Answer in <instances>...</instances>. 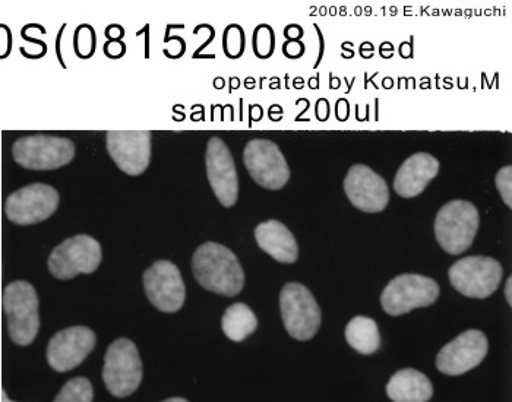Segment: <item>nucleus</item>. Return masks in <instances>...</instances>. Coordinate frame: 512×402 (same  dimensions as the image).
I'll list each match as a JSON object with an SVG mask.
<instances>
[{
  "label": "nucleus",
  "mask_w": 512,
  "mask_h": 402,
  "mask_svg": "<svg viewBox=\"0 0 512 402\" xmlns=\"http://www.w3.org/2000/svg\"><path fill=\"white\" fill-rule=\"evenodd\" d=\"M243 163L255 183L268 191H280L290 180L286 158L276 142L252 139L243 151Z\"/></svg>",
  "instance_id": "nucleus-10"
},
{
  "label": "nucleus",
  "mask_w": 512,
  "mask_h": 402,
  "mask_svg": "<svg viewBox=\"0 0 512 402\" xmlns=\"http://www.w3.org/2000/svg\"><path fill=\"white\" fill-rule=\"evenodd\" d=\"M439 297V286L434 278L420 274H403L395 277L384 288L382 309L391 316L406 315L419 307L434 305Z\"/></svg>",
  "instance_id": "nucleus-9"
},
{
  "label": "nucleus",
  "mask_w": 512,
  "mask_h": 402,
  "mask_svg": "<svg viewBox=\"0 0 512 402\" xmlns=\"http://www.w3.org/2000/svg\"><path fill=\"white\" fill-rule=\"evenodd\" d=\"M255 239L259 248L281 264H295L299 258V246L292 231L277 220L258 224Z\"/></svg>",
  "instance_id": "nucleus-19"
},
{
  "label": "nucleus",
  "mask_w": 512,
  "mask_h": 402,
  "mask_svg": "<svg viewBox=\"0 0 512 402\" xmlns=\"http://www.w3.org/2000/svg\"><path fill=\"white\" fill-rule=\"evenodd\" d=\"M103 381L113 397L134 394L142 381V362L137 345L128 338H119L109 345L104 357Z\"/></svg>",
  "instance_id": "nucleus-5"
},
{
  "label": "nucleus",
  "mask_w": 512,
  "mask_h": 402,
  "mask_svg": "<svg viewBox=\"0 0 512 402\" xmlns=\"http://www.w3.org/2000/svg\"><path fill=\"white\" fill-rule=\"evenodd\" d=\"M125 52L126 46L122 43V40H109L104 46V53L112 59L122 58Z\"/></svg>",
  "instance_id": "nucleus-29"
},
{
  "label": "nucleus",
  "mask_w": 512,
  "mask_h": 402,
  "mask_svg": "<svg viewBox=\"0 0 512 402\" xmlns=\"http://www.w3.org/2000/svg\"><path fill=\"white\" fill-rule=\"evenodd\" d=\"M205 166L214 195L223 207L232 208L239 198V179L232 153L218 136L208 141Z\"/></svg>",
  "instance_id": "nucleus-14"
},
{
  "label": "nucleus",
  "mask_w": 512,
  "mask_h": 402,
  "mask_svg": "<svg viewBox=\"0 0 512 402\" xmlns=\"http://www.w3.org/2000/svg\"><path fill=\"white\" fill-rule=\"evenodd\" d=\"M71 139L53 135L22 136L12 147L14 160L28 170H56L75 157Z\"/></svg>",
  "instance_id": "nucleus-4"
},
{
  "label": "nucleus",
  "mask_w": 512,
  "mask_h": 402,
  "mask_svg": "<svg viewBox=\"0 0 512 402\" xmlns=\"http://www.w3.org/2000/svg\"><path fill=\"white\" fill-rule=\"evenodd\" d=\"M199 286L220 296L235 297L245 287V272L235 253L216 242L199 246L192 256Z\"/></svg>",
  "instance_id": "nucleus-1"
},
{
  "label": "nucleus",
  "mask_w": 512,
  "mask_h": 402,
  "mask_svg": "<svg viewBox=\"0 0 512 402\" xmlns=\"http://www.w3.org/2000/svg\"><path fill=\"white\" fill-rule=\"evenodd\" d=\"M274 46H276V36H274L273 28L267 24L256 27L254 33L255 55L261 59L270 58L273 55Z\"/></svg>",
  "instance_id": "nucleus-24"
},
{
  "label": "nucleus",
  "mask_w": 512,
  "mask_h": 402,
  "mask_svg": "<svg viewBox=\"0 0 512 402\" xmlns=\"http://www.w3.org/2000/svg\"><path fill=\"white\" fill-rule=\"evenodd\" d=\"M451 286L470 299H488L504 277V268L488 256H469L455 262L448 271Z\"/></svg>",
  "instance_id": "nucleus-6"
},
{
  "label": "nucleus",
  "mask_w": 512,
  "mask_h": 402,
  "mask_svg": "<svg viewBox=\"0 0 512 402\" xmlns=\"http://www.w3.org/2000/svg\"><path fill=\"white\" fill-rule=\"evenodd\" d=\"M96 341V334L87 326L62 329L47 345V362L56 372H69L90 356Z\"/></svg>",
  "instance_id": "nucleus-15"
},
{
  "label": "nucleus",
  "mask_w": 512,
  "mask_h": 402,
  "mask_svg": "<svg viewBox=\"0 0 512 402\" xmlns=\"http://www.w3.org/2000/svg\"><path fill=\"white\" fill-rule=\"evenodd\" d=\"M488 350L486 335L479 329H469L439 351L436 367L444 375H464L485 360Z\"/></svg>",
  "instance_id": "nucleus-13"
},
{
  "label": "nucleus",
  "mask_w": 512,
  "mask_h": 402,
  "mask_svg": "<svg viewBox=\"0 0 512 402\" xmlns=\"http://www.w3.org/2000/svg\"><path fill=\"white\" fill-rule=\"evenodd\" d=\"M495 185L504 204L512 207V167L505 166L498 170L495 176Z\"/></svg>",
  "instance_id": "nucleus-27"
},
{
  "label": "nucleus",
  "mask_w": 512,
  "mask_h": 402,
  "mask_svg": "<svg viewBox=\"0 0 512 402\" xmlns=\"http://www.w3.org/2000/svg\"><path fill=\"white\" fill-rule=\"evenodd\" d=\"M75 53L81 59H88L94 55L96 50V33L91 25H79L75 31Z\"/></svg>",
  "instance_id": "nucleus-25"
},
{
  "label": "nucleus",
  "mask_w": 512,
  "mask_h": 402,
  "mask_svg": "<svg viewBox=\"0 0 512 402\" xmlns=\"http://www.w3.org/2000/svg\"><path fill=\"white\" fill-rule=\"evenodd\" d=\"M480 226L479 210L467 201L445 204L435 218V237L450 255H461L473 245Z\"/></svg>",
  "instance_id": "nucleus-3"
},
{
  "label": "nucleus",
  "mask_w": 512,
  "mask_h": 402,
  "mask_svg": "<svg viewBox=\"0 0 512 402\" xmlns=\"http://www.w3.org/2000/svg\"><path fill=\"white\" fill-rule=\"evenodd\" d=\"M163 402H189V401L183 400V398H170V400H166Z\"/></svg>",
  "instance_id": "nucleus-31"
},
{
  "label": "nucleus",
  "mask_w": 512,
  "mask_h": 402,
  "mask_svg": "<svg viewBox=\"0 0 512 402\" xmlns=\"http://www.w3.org/2000/svg\"><path fill=\"white\" fill-rule=\"evenodd\" d=\"M11 31L6 25L0 24V59L6 58L11 53Z\"/></svg>",
  "instance_id": "nucleus-28"
},
{
  "label": "nucleus",
  "mask_w": 512,
  "mask_h": 402,
  "mask_svg": "<svg viewBox=\"0 0 512 402\" xmlns=\"http://www.w3.org/2000/svg\"><path fill=\"white\" fill-rule=\"evenodd\" d=\"M344 192L357 210L376 214L384 211L390 201L387 182L363 164H356L344 179Z\"/></svg>",
  "instance_id": "nucleus-16"
},
{
  "label": "nucleus",
  "mask_w": 512,
  "mask_h": 402,
  "mask_svg": "<svg viewBox=\"0 0 512 402\" xmlns=\"http://www.w3.org/2000/svg\"><path fill=\"white\" fill-rule=\"evenodd\" d=\"M387 395L393 402H428L434 397V385L419 370H398L388 382Z\"/></svg>",
  "instance_id": "nucleus-20"
},
{
  "label": "nucleus",
  "mask_w": 512,
  "mask_h": 402,
  "mask_svg": "<svg viewBox=\"0 0 512 402\" xmlns=\"http://www.w3.org/2000/svg\"><path fill=\"white\" fill-rule=\"evenodd\" d=\"M221 326L229 340L240 343L249 335L254 334L258 328V319L251 307L245 303H235V305L227 307L223 319H221Z\"/></svg>",
  "instance_id": "nucleus-22"
},
{
  "label": "nucleus",
  "mask_w": 512,
  "mask_h": 402,
  "mask_svg": "<svg viewBox=\"0 0 512 402\" xmlns=\"http://www.w3.org/2000/svg\"><path fill=\"white\" fill-rule=\"evenodd\" d=\"M59 193L44 183H33L11 193L5 201V214L17 226H33L52 217L59 207Z\"/></svg>",
  "instance_id": "nucleus-11"
},
{
  "label": "nucleus",
  "mask_w": 512,
  "mask_h": 402,
  "mask_svg": "<svg viewBox=\"0 0 512 402\" xmlns=\"http://www.w3.org/2000/svg\"><path fill=\"white\" fill-rule=\"evenodd\" d=\"M439 173V161L434 155L417 153L407 158L394 179V191L401 198H416Z\"/></svg>",
  "instance_id": "nucleus-18"
},
{
  "label": "nucleus",
  "mask_w": 512,
  "mask_h": 402,
  "mask_svg": "<svg viewBox=\"0 0 512 402\" xmlns=\"http://www.w3.org/2000/svg\"><path fill=\"white\" fill-rule=\"evenodd\" d=\"M505 297H507L508 305L512 306V278H508L507 286H505Z\"/></svg>",
  "instance_id": "nucleus-30"
},
{
  "label": "nucleus",
  "mask_w": 512,
  "mask_h": 402,
  "mask_svg": "<svg viewBox=\"0 0 512 402\" xmlns=\"http://www.w3.org/2000/svg\"><path fill=\"white\" fill-rule=\"evenodd\" d=\"M346 340L353 350L371 356L381 347V334L374 319L356 316L346 326Z\"/></svg>",
  "instance_id": "nucleus-21"
},
{
  "label": "nucleus",
  "mask_w": 512,
  "mask_h": 402,
  "mask_svg": "<svg viewBox=\"0 0 512 402\" xmlns=\"http://www.w3.org/2000/svg\"><path fill=\"white\" fill-rule=\"evenodd\" d=\"M103 252L96 239L87 234L69 237L52 250L49 271L58 280H71L79 274H93L100 267Z\"/></svg>",
  "instance_id": "nucleus-8"
},
{
  "label": "nucleus",
  "mask_w": 512,
  "mask_h": 402,
  "mask_svg": "<svg viewBox=\"0 0 512 402\" xmlns=\"http://www.w3.org/2000/svg\"><path fill=\"white\" fill-rule=\"evenodd\" d=\"M2 402H14L9 400L8 395L5 394V392H2Z\"/></svg>",
  "instance_id": "nucleus-32"
},
{
  "label": "nucleus",
  "mask_w": 512,
  "mask_h": 402,
  "mask_svg": "<svg viewBox=\"0 0 512 402\" xmlns=\"http://www.w3.org/2000/svg\"><path fill=\"white\" fill-rule=\"evenodd\" d=\"M245 50V34L239 25H229L224 31V53L227 58L237 59Z\"/></svg>",
  "instance_id": "nucleus-26"
},
{
  "label": "nucleus",
  "mask_w": 512,
  "mask_h": 402,
  "mask_svg": "<svg viewBox=\"0 0 512 402\" xmlns=\"http://www.w3.org/2000/svg\"><path fill=\"white\" fill-rule=\"evenodd\" d=\"M281 318L290 337L309 341L321 326V309L311 291L299 283H289L280 293Z\"/></svg>",
  "instance_id": "nucleus-7"
},
{
  "label": "nucleus",
  "mask_w": 512,
  "mask_h": 402,
  "mask_svg": "<svg viewBox=\"0 0 512 402\" xmlns=\"http://www.w3.org/2000/svg\"><path fill=\"white\" fill-rule=\"evenodd\" d=\"M94 391L90 379L74 378L66 382L53 402H93Z\"/></svg>",
  "instance_id": "nucleus-23"
},
{
  "label": "nucleus",
  "mask_w": 512,
  "mask_h": 402,
  "mask_svg": "<svg viewBox=\"0 0 512 402\" xmlns=\"http://www.w3.org/2000/svg\"><path fill=\"white\" fill-rule=\"evenodd\" d=\"M106 144L110 157L123 173L139 176L150 166L151 132H109Z\"/></svg>",
  "instance_id": "nucleus-17"
},
{
  "label": "nucleus",
  "mask_w": 512,
  "mask_h": 402,
  "mask_svg": "<svg viewBox=\"0 0 512 402\" xmlns=\"http://www.w3.org/2000/svg\"><path fill=\"white\" fill-rule=\"evenodd\" d=\"M3 310L8 318L9 337L25 347L36 340L40 329L39 296L27 281H14L3 290Z\"/></svg>",
  "instance_id": "nucleus-2"
},
{
  "label": "nucleus",
  "mask_w": 512,
  "mask_h": 402,
  "mask_svg": "<svg viewBox=\"0 0 512 402\" xmlns=\"http://www.w3.org/2000/svg\"><path fill=\"white\" fill-rule=\"evenodd\" d=\"M144 288L148 300L164 313L182 309L186 288L179 268L170 261H157L144 272Z\"/></svg>",
  "instance_id": "nucleus-12"
}]
</instances>
